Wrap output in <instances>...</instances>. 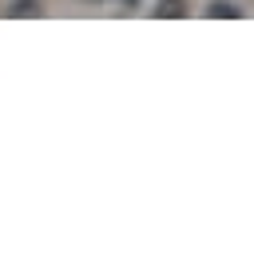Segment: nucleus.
<instances>
[{
  "label": "nucleus",
  "mask_w": 254,
  "mask_h": 254,
  "mask_svg": "<svg viewBox=\"0 0 254 254\" xmlns=\"http://www.w3.org/2000/svg\"><path fill=\"white\" fill-rule=\"evenodd\" d=\"M155 16L179 20V16H187V0H159V4H155Z\"/></svg>",
  "instance_id": "1"
},
{
  "label": "nucleus",
  "mask_w": 254,
  "mask_h": 254,
  "mask_svg": "<svg viewBox=\"0 0 254 254\" xmlns=\"http://www.w3.org/2000/svg\"><path fill=\"white\" fill-rule=\"evenodd\" d=\"M206 16H210V20H218V16H226V20H234V16H238V8H234V4H226V0H214V4L206 8Z\"/></svg>",
  "instance_id": "2"
},
{
  "label": "nucleus",
  "mask_w": 254,
  "mask_h": 254,
  "mask_svg": "<svg viewBox=\"0 0 254 254\" xmlns=\"http://www.w3.org/2000/svg\"><path fill=\"white\" fill-rule=\"evenodd\" d=\"M36 12H40L36 0H16V8H12V16H36Z\"/></svg>",
  "instance_id": "3"
},
{
  "label": "nucleus",
  "mask_w": 254,
  "mask_h": 254,
  "mask_svg": "<svg viewBox=\"0 0 254 254\" xmlns=\"http://www.w3.org/2000/svg\"><path fill=\"white\" fill-rule=\"evenodd\" d=\"M123 4H135V0H123Z\"/></svg>",
  "instance_id": "4"
}]
</instances>
